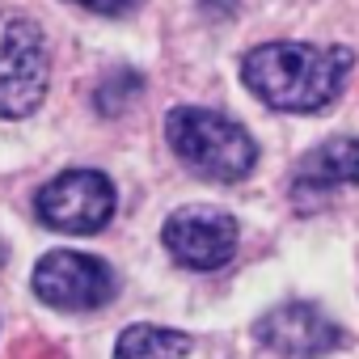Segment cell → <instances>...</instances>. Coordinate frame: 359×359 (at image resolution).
Here are the masks:
<instances>
[{"instance_id": "cell-10", "label": "cell", "mask_w": 359, "mask_h": 359, "mask_svg": "<svg viewBox=\"0 0 359 359\" xmlns=\"http://www.w3.org/2000/svg\"><path fill=\"white\" fill-rule=\"evenodd\" d=\"M144 89V81L131 72V68H118V72H110L102 85H97V93H93V102H97V110L106 114V118H114V114H123L131 102H135V93Z\"/></svg>"}, {"instance_id": "cell-8", "label": "cell", "mask_w": 359, "mask_h": 359, "mask_svg": "<svg viewBox=\"0 0 359 359\" xmlns=\"http://www.w3.org/2000/svg\"><path fill=\"white\" fill-rule=\"evenodd\" d=\"M334 187H359V140H325L292 177V195H330Z\"/></svg>"}, {"instance_id": "cell-3", "label": "cell", "mask_w": 359, "mask_h": 359, "mask_svg": "<svg viewBox=\"0 0 359 359\" xmlns=\"http://www.w3.org/2000/svg\"><path fill=\"white\" fill-rule=\"evenodd\" d=\"M51 85L47 39L34 18L0 9V118H26Z\"/></svg>"}, {"instance_id": "cell-2", "label": "cell", "mask_w": 359, "mask_h": 359, "mask_svg": "<svg viewBox=\"0 0 359 359\" xmlns=\"http://www.w3.org/2000/svg\"><path fill=\"white\" fill-rule=\"evenodd\" d=\"M165 140L177 152V161L203 173L208 182H241L258 165V144L254 135L203 106H177L165 118Z\"/></svg>"}, {"instance_id": "cell-4", "label": "cell", "mask_w": 359, "mask_h": 359, "mask_svg": "<svg viewBox=\"0 0 359 359\" xmlns=\"http://www.w3.org/2000/svg\"><path fill=\"white\" fill-rule=\"evenodd\" d=\"M114 208H118V195H114V182L97 169H68L60 173L55 182H47L39 191V220L55 233H68V237H93L102 233L110 220H114Z\"/></svg>"}, {"instance_id": "cell-1", "label": "cell", "mask_w": 359, "mask_h": 359, "mask_svg": "<svg viewBox=\"0 0 359 359\" xmlns=\"http://www.w3.org/2000/svg\"><path fill=\"white\" fill-rule=\"evenodd\" d=\"M355 68V55L346 47H309V43H262L245 55L241 81L245 89L287 114H317L325 110L346 76Z\"/></svg>"}, {"instance_id": "cell-11", "label": "cell", "mask_w": 359, "mask_h": 359, "mask_svg": "<svg viewBox=\"0 0 359 359\" xmlns=\"http://www.w3.org/2000/svg\"><path fill=\"white\" fill-rule=\"evenodd\" d=\"M72 5H85L89 13H102V18H123L135 9V0H72Z\"/></svg>"}, {"instance_id": "cell-9", "label": "cell", "mask_w": 359, "mask_h": 359, "mask_svg": "<svg viewBox=\"0 0 359 359\" xmlns=\"http://www.w3.org/2000/svg\"><path fill=\"white\" fill-rule=\"evenodd\" d=\"M182 355H191V338L169 325H127L114 346V359H182Z\"/></svg>"}, {"instance_id": "cell-7", "label": "cell", "mask_w": 359, "mask_h": 359, "mask_svg": "<svg viewBox=\"0 0 359 359\" xmlns=\"http://www.w3.org/2000/svg\"><path fill=\"white\" fill-rule=\"evenodd\" d=\"M254 334L262 346H271L283 359H321L342 342V330L317 304H304V300L275 304L271 313L258 317Z\"/></svg>"}, {"instance_id": "cell-5", "label": "cell", "mask_w": 359, "mask_h": 359, "mask_svg": "<svg viewBox=\"0 0 359 359\" xmlns=\"http://www.w3.org/2000/svg\"><path fill=\"white\" fill-rule=\"evenodd\" d=\"M237 237H241L237 220L208 203H187V208L169 212V220L161 229L169 258H177L191 271H220L224 262H233Z\"/></svg>"}, {"instance_id": "cell-6", "label": "cell", "mask_w": 359, "mask_h": 359, "mask_svg": "<svg viewBox=\"0 0 359 359\" xmlns=\"http://www.w3.org/2000/svg\"><path fill=\"white\" fill-rule=\"evenodd\" d=\"M34 292L51 309H68V313L102 309L114 296V271L102 258H93V254L55 250V254L39 258V266H34Z\"/></svg>"}]
</instances>
